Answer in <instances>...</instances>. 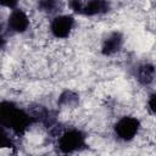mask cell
Masks as SVG:
<instances>
[{
	"label": "cell",
	"mask_w": 156,
	"mask_h": 156,
	"mask_svg": "<svg viewBox=\"0 0 156 156\" xmlns=\"http://www.w3.org/2000/svg\"><path fill=\"white\" fill-rule=\"evenodd\" d=\"M52 146L60 154H77L89 147V136L85 128L62 123L52 138Z\"/></svg>",
	"instance_id": "6da1fadb"
},
{
	"label": "cell",
	"mask_w": 156,
	"mask_h": 156,
	"mask_svg": "<svg viewBox=\"0 0 156 156\" xmlns=\"http://www.w3.org/2000/svg\"><path fill=\"white\" fill-rule=\"evenodd\" d=\"M143 118L133 112L121 113L113 117L110 126V135L119 144H130L136 141L143 130Z\"/></svg>",
	"instance_id": "7a4b0ae2"
},
{
	"label": "cell",
	"mask_w": 156,
	"mask_h": 156,
	"mask_svg": "<svg viewBox=\"0 0 156 156\" xmlns=\"http://www.w3.org/2000/svg\"><path fill=\"white\" fill-rule=\"evenodd\" d=\"M78 29V20L72 12H60L49 18L48 34L56 41H68Z\"/></svg>",
	"instance_id": "3957f363"
},
{
	"label": "cell",
	"mask_w": 156,
	"mask_h": 156,
	"mask_svg": "<svg viewBox=\"0 0 156 156\" xmlns=\"http://www.w3.org/2000/svg\"><path fill=\"white\" fill-rule=\"evenodd\" d=\"M33 22L30 12L21 6L7 12L5 18V32L7 37H23L32 32Z\"/></svg>",
	"instance_id": "277c9868"
},
{
	"label": "cell",
	"mask_w": 156,
	"mask_h": 156,
	"mask_svg": "<svg viewBox=\"0 0 156 156\" xmlns=\"http://www.w3.org/2000/svg\"><path fill=\"white\" fill-rule=\"evenodd\" d=\"M126 37L121 30L110 29L104 32L98 40L99 54L106 58H116L124 51Z\"/></svg>",
	"instance_id": "5b68a950"
},
{
	"label": "cell",
	"mask_w": 156,
	"mask_h": 156,
	"mask_svg": "<svg viewBox=\"0 0 156 156\" xmlns=\"http://www.w3.org/2000/svg\"><path fill=\"white\" fill-rule=\"evenodd\" d=\"M133 78L135 84L143 89H152L155 83V65L152 61L145 60L133 68Z\"/></svg>",
	"instance_id": "8992f818"
},
{
	"label": "cell",
	"mask_w": 156,
	"mask_h": 156,
	"mask_svg": "<svg viewBox=\"0 0 156 156\" xmlns=\"http://www.w3.org/2000/svg\"><path fill=\"white\" fill-rule=\"evenodd\" d=\"M22 0H0V10L11 11L18 6H21Z\"/></svg>",
	"instance_id": "52a82bcc"
}]
</instances>
